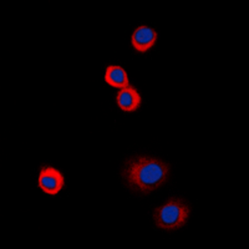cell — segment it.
I'll use <instances>...</instances> for the list:
<instances>
[{"instance_id": "cell-1", "label": "cell", "mask_w": 249, "mask_h": 249, "mask_svg": "<svg viewBox=\"0 0 249 249\" xmlns=\"http://www.w3.org/2000/svg\"><path fill=\"white\" fill-rule=\"evenodd\" d=\"M170 164L147 156H135L124 162L121 177L124 186L136 195L147 196L163 186L170 176Z\"/></svg>"}, {"instance_id": "cell-5", "label": "cell", "mask_w": 249, "mask_h": 249, "mask_svg": "<svg viewBox=\"0 0 249 249\" xmlns=\"http://www.w3.org/2000/svg\"><path fill=\"white\" fill-rule=\"evenodd\" d=\"M116 104L124 112H135L142 105V96L135 86L121 89L116 93Z\"/></svg>"}, {"instance_id": "cell-3", "label": "cell", "mask_w": 249, "mask_h": 249, "mask_svg": "<svg viewBox=\"0 0 249 249\" xmlns=\"http://www.w3.org/2000/svg\"><path fill=\"white\" fill-rule=\"evenodd\" d=\"M37 186L45 195L56 196L65 188V176L51 164H43L39 170Z\"/></svg>"}, {"instance_id": "cell-4", "label": "cell", "mask_w": 249, "mask_h": 249, "mask_svg": "<svg viewBox=\"0 0 249 249\" xmlns=\"http://www.w3.org/2000/svg\"><path fill=\"white\" fill-rule=\"evenodd\" d=\"M157 39H159V34L155 29L147 25H140L133 30L131 35V45L137 53L144 54L156 45Z\"/></svg>"}, {"instance_id": "cell-2", "label": "cell", "mask_w": 249, "mask_h": 249, "mask_svg": "<svg viewBox=\"0 0 249 249\" xmlns=\"http://www.w3.org/2000/svg\"><path fill=\"white\" fill-rule=\"evenodd\" d=\"M191 215V207L182 198H170L153 210V222L160 230L175 232L183 228Z\"/></svg>"}, {"instance_id": "cell-6", "label": "cell", "mask_w": 249, "mask_h": 249, "mask_svg": "<svg viewBox=\"0 0 249 249\" xmlns=\"http://www.w3.org/2000/svg\"><path fill=\"white\" fill-rule=\"evenodd\" d=\"M105 81L108 86L119 89V90L130 86L127 71L120 65H108L106 68Z\"/></svg>"}]
</instances>
